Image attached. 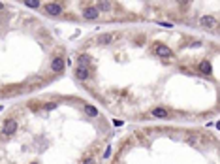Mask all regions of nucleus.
Here are the masks:
<instances>
[{
    "label": "nucleus",
    "mask_w": 220,
    "mask_h": 164,
    "mask_svg": "<svg viewBox=\"0 0 220 164\" xmlns=\"http://www.w3.org/2000/svg\"><path fill=\"white\" fill-rule=\"evenodd\" d=\"M64 66H66V60H64V57H55L53 60H51L49 68H51V72H55V74H60V72L64 70Z\"/></svg>",
    "instance_id": "f257e3e1"
},
{
    "label": "nucleus",
    "mask_w": 220,
    "mask_h": 164,
    "mask_svg": "<svg viewBox=\"0 0 220 164\" xmlns=\"http://www.w3.org/2000/svg\"><path fill=\"white\" fill-rule=\"evenodd\" d=\"M43 8H45V12H47L49 15H60V13H62V9H64V6H62V4H58V2H47Z\"/></svg>",
    "instance_id": "f03ea898"
},
{
    "label": "nucleus",
    "mask_w": 220,
    "mask_h": 164,
    "mask_svg": "<svg viewBox=\"0 0 220 164\" xmlns=\"http://www.w3.org/2000/svg\"><path fill=\"white\" fill-rule=\"evenodd\" d=\"M154 53L158 55V57H173V51L167 47V45H164V44H154Z\"/></svg>",
    "instance_id": "7ed1b4c3"
},
{
    "label": "nucleus",
    "mask_w": 220,
    "mask_h": 164,
    "mask_svg": "<svg viewBox=\"0 0 220 164\" xmlns=\"http://www.w3.org/2000/svg\"><path fill=\"white\" fill-rule=\"evenodd\" d=\"M15 130H17V121L8 119L6 123H4V126H2V134H4V136H12Z\"/></svg>",
    "instance_id": "20e7f679"
},
{
    "label": "nucleus",
    "mask_w": 220,
    "mask_h": 164,
    "mask_svg": "<svg viewBox=\"0 0 220 164\" xmlns=\"http://www.w3.org/2000/svg\"><path fill=\"white\" fill-rule=\"evenodd\" d=\"M98 9H96L94 6H87V8H83V17L85 19H90V21H94V19H98Z\"/></svg>",
    "instance_id": "39448f33"
},
{
    "label": "nucleus",
    "mask_w": 220,
    "mask_h": 164,
    "mask_svg": "<svg viewBox=\"0 0 220 164\" xmlns=\"http://www.w3.org/2000/svg\"><path fill=\"white\" fill-rule=\"evenodd\" d=\"M75 78H77L79 81H87L90 78V70L89 68H81V66H77L75 68Z\"/></svg>",
    "instance_id": "423d86ee"
},
{
    "label": "nucleus",
    "mask_w": 220,
    "mask_h": 164,
    "mask_svg": "<svg viewBox=\"0 0 220 164\" xmlns=\"http://www.w3.org/2000/svg\"><path fill=\"white\" fill-rule=\"evenodd\" d=\"M199 25L201 27H207V28H211L216 25V19L213 17V15H205V17H201V21H199Z\"/></svg>",
    "instance_id": "0eeeda50"
},
{
    "label": "nucleus",
    "mask_w": 220,
    "mask_h": 164,
    "mask_svg": "<svg viewBox=\"0 0 220 164\" xmlns=\"http://www.w3.org/2000/svg\"><path fill=\"white\" fill-rule=\"evenodd\" d=\"M151 115H152V117H158V119H160V117L164 119V117H167L170 113H167V110H166V107H154V110L151 111Z\"/></svg>",
    "instance_id": "6e6552de"
},
{
    "label": "nucleus",
    "mask_w": 220,
    "mask_h": 164,
    "mask_svg": "<svg viewBox=\"0 0 220 164\" xmlns=\"http://www.w3.org/2000/svg\"><path fill=\"white\" fill-rule=\"evenodd\" d=\"M115 36H117V34H102L100 38H98V44H100V45H105V44L113 42V40H115Z\"/></svg>",
    "instance_id": "1a4fd4ad"
},
{
    "label": "nucleus",
    "mask_w": 220,
    "mask_h": 164,
    "mask_svg": "<svg viewBox=\"0 0 220 164\" xmlns=\"http://www.w3.org/2000/svg\"><path fill=\"white\" fill-rule=\"evenodd\" d=\"M111 6H113L111 2H105V0H104V2H98L94 8L98 9V13H100V12H109V9H111Z\"/></svg>",
    "instance_id": "9d476101"
},
{
    "label": "nucleus",
    "mask_w": 220,
    "mask_h": 164,
    "mask_svg": "<svg viewBox=\"0 0 220 164\" xmlns=\"http://www.w3.org/2000/svg\"><path fill=\"white\" fill-rule=\"evenodd\" d=\"M199 72H201V74H211V62H209V60H201V62H199Z\"/></svg>",
    "instance_id": "9b49d317"
},
{
    "label": "nucleus",
    "mask_w": 220,
    "mask_h": 164,
    "mask_svg": "<svg viewBox=\"0 0 220 164\" xmlns=\"http://www.w3.org/2000/svg\"><path fill=\"white\" fill-rule=\"evenodd\" d=\"M77 62H79V66L81 68H87V66H89V62H90V57L89 55H79V59H77Z\"/></svg>",
    "instance_id": "f8f14e48"
},
{
    "label": "nucleus",
    "mask_w": 220,
    "mask_h": 164,
    "mask_svg": "<svg viewBox=\"0 0 220 164\" xmlns=\"http://www.w3.org/2000/svg\"><path fill=\"white\" fill-rule=\"evenodd\" d=\"M85 111L89 117H98V110H96L94 106H85Z\"/></svg>",
    "instance_id": "ddd939ff"
},
{
    "label": "nucleus",
    "mask_w": 220,
    "mask_h": 164,
    "mask_svg": "<svg viewBox=\"0 0 220 164\" xmlns=\"http://www.w3.org/2000/svg\"><path fill=\"white\" fill-rule=\"evenodd\" d=\"M25 6H28V8H40V6H42V2H40V0H25Z\"/></svg>",
    "instance_id": "4468645a"
},
{
    "label": "nucleus",
    "mask_w": 220,
    "mask_h": 164,
    "mask_svg": "<svg viewBox=\"0 0 220 164\" xmlns=\"http://www.w3.org/2000/svg\"><path fill=\"white\" fill-rule=\"evenodd\" d=\"M55 107H57V102H51V104H45V106H43V110L49 111V110H55Z\"/></svg>",
    "instance_id": "2eb2a0df"
},
{
    "label": "nucleus",
    "mask_w": 220,
    "mask_h": 164,
    "mask_svg": "<svg viewBox=\"0 0 220 164\" xmlns=\"http://www.w3.org/2000/svg\"><path fill=\"white\" fill-rule=\"evenodd\" d=\"M83 164H96V160H94L92 157H89V158H85V160H83Z\"/></svg>",
    "instance_id": "dca6fc26"
},
{
    "label": "nucleus",
    "mask_w": 220,
    "mask_h": 164,
    "mask_svg": "<svg viewBox=\"0 0 220 164\" xmlns=\"http://www.w3.org/2000/svg\"><path fill=\"white\" fill-rule=\"evenodd\" d=\"M2 8H4V4H2V2H0V9H2Z\"/></svg>",
    "instance_id": "f3484780"
},
{
    "label": "nucleus",
    "mask_w": 220,
    "mask_h": 164,
    "mask_svg": "<svg viewBox=\"0 0 220 164\" xmlns=\"http://www.w3.org/2000/svg\"><path fill=\"white\" fill-rule=\"evenodd\" d=\"M30 164H38V162H30Z\"/></svg>",
    "instance_id": "a211bd4d"
}]
</instances>
